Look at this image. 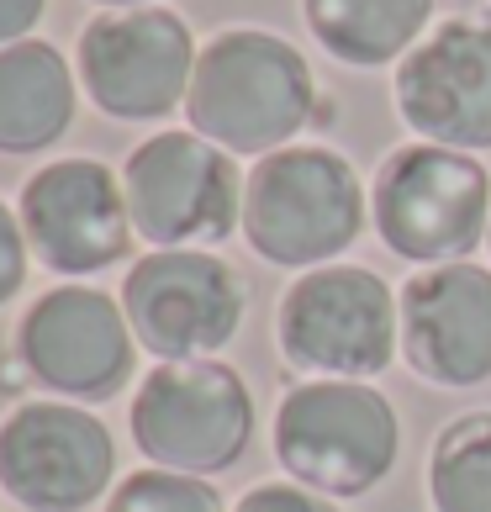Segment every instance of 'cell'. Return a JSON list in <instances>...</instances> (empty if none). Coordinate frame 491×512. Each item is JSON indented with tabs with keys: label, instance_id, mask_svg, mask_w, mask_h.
<instances>
[{
	"label": "cell",
	"instance_id": "obj_20",
	"mask_svg": "<svg viewBox=\"0 0 491 512\" xmlns=\"http://www.w3.org/2000/svg\"><path fill=\"white\" fill-rule=\"evenodd\" d=\"M233 512H338V507L296 481H259L233 502Z\"/></svg>",
	"mask_w": 491,
	"mask_h": 512
},
{
	"label": "cell",
	"instance_id": "obj_6",
	"mask_svg": "<svg viewBox=\"0 0 491 512\" xmlns=\"http://www.w3.org/2000/svg\"><path fill=\"white\" fill-rule=\"evenodd\" d=\"M127 428L148 465L212 481L254 444V391L222 359L154 365L132 391Z\"/></svg>",
	"mask_w": 491,
	"mask_h": 512
},
{
	"label": "cell",
	"instance_id": "obj_14",
	"mask_svg": "<svg viewBox=\"0 0 491 512\" xmlns=\"http://www.w3.org/2000/svg\"><path fill=\"white\" fill-rule=\"evenodd\" d=\"M402 359L444 391L491 381V270L428 264L402 286Z\"/></svg>",
	"mask_w": 491,
	"mask_h": 512
},
{
	"label": "cell",
	"instance_id": "obj_16",
	"mask_svg": "<svg viewBox=\"0 0 491 512\" xmlns=\"http://www.w3.org/2000/svg\"><path fill=\"white\" fill-rule=\"evenodd\" d=\"M439 0H301L312 37L338 64L381 69L423 43Z\"/></svg>",
	"mask_w": 491,
	"mask_h": 512
},
{
	"label": "cell",
	"instance_id": "obj_12",
	"mask_svg": "<svg viewBox=\"0 0 491 512\" xmlns=\"http://www.w3.org/2000/svg\"><path fill=\"white\" fill-rule=\"evenodd\" d=\"M22 227L32 259L64 280L101 275L132 254V212L122 175H111L96 159H59L43 164L22 185Z\"/></svg>",
	"mask_w": 491,
	"mask_h": 512
},
{
	"label": "cell",
	"instance_id": "obj_10",
	"mask_svg": "<svg viewBox=\"0 0 491 512\" xmlns=\"http://www.w3.org/2000/svg\"><path fill=\"white\" fill-rule=\"evenodd\" d=\"M196 59L201 48L185 16L164 6H132L85 22L80 48H74V74L106 117L159 122L191 96Z\"/></svg>",
	"mask_w": 491,
	"mask_h": 512
},
{
	"label": "cell",
	"instance_id": "obj_18",
	"mask_svg": "<svg viewBox=\"0 0 491 512\" xmlns=\"http://www.w3.org/2000/svg\"><path fill=\"white\" fill-rule=\"evenodd\" d=\"M106 512H228V507H222L212 481L148 465V470H132L127 481H117V491L106 497Z\"/></svg>",
	"mask_w": 491,
	"mask_h": 512
},
{
	"label": "cell",
	"instance_id": "obj_2",
	"mask_svg": "<svg viewBox=\"0 0 491 512\" xmlns=\"http://www.w3.org/2000/svg\"><path fill=\"white\" fill-rule=\"evenodd\" d=\"M370 222V196L354 164L323 143L275 148L243 185V238L280 270L338 264Z\"/></svg>",
	"mask_w": 491,
	"mask_h": 512
},
{
	"label": "cell",
	"instance_id": "obj_9",
	"mask_svg": "<svg viewBox=\"0 0 491 512\" xmlns=\"http://www.w3.org/2000/svg\"><path fill=\"white\" fill-rule=\"evenodd\" d=\"M16 365L32 386L59 402H111L138 370V333L122 312V296H106L85 280L43 291L16 322Z\"/></svg>",
	"mask_w": 491,
	"mask_h": 512
},
{
	"label": "cell",
	"instance_id": "obj_15",
	"mask_svg": "<svg viewBox=\"0 0 491 512\" xmlns=\"http://www.w3.org/2000/svg\"><path fill=\"white\" fill-rule=\"evenodd\" d=\"M80 74L43 37L0 48V154H43L69 132Z\"/></svg>",
	"mask_w": 491,
	"mask_h": 512
},
{
	"label": "cell",
	"instance_id": "obj_8",
	"mask_svg": "<svg viewBox=\"0 0 491 512\" xmlns=\"http://www.w3.org/2000/svg\"><path fill=\"white\" fill-rule=\"evenodd\" d=\"M122 312L138 349L159 365L217 359L249 317V286L212 249H148L138 264H127Z\"/></svg>",
	"mask_w": 491,
	"mask_h": 512
},
{
	"label": "cell",
	"instance_id": "obj_4",
	"mask_svg": "<svg viewBox=\"0 0 491 512\" xmlns=\"http://www.w3.org/2000/svg\"><path fill=\"white\" fill-rule=\"evenodd\" d=\"M370 222L396 259L460 264L491 233V169L439 143L391 148L370 185Z\"/></svg>",
	"mask_w": 491,
	"mask_h": 512
},
{
	"label": "cell",
	"instance_id": "obj_23",
	"mask_svg": "<svg viewBox=\"0 0 491 512\" xmlns=\"http://www.w3.org/2000/svg\"><path fill=\"white\" fill-rule=\"evenodd\" d=\"M486 249H491V233H486Z\"/></svg>",
	"mask_w": 491,
	"mask_h": 512
},
{
	"label": "cell",
	"instance_id": "obj_22",
	"mask_svg": "<svg viewBox=\"0 0 491 512\" xmlns=\"http://www.w3.org/2000/svg\"><path fill=\"white\" fill-rule=\"evenodd\" d=\"M96 6H106V11H132V6H154V0H96Z\"/></svg>",
	"mask_w": 491,
	"mask_h": 512
},
{
	"label": "cell",
	"instance_id": "obj_7",
	"mask_svg": "<svg viewBox=\"0 0 491 512\" xmlns=\"http://www.w3.org/2000/svg\"><path fill=\"white\" fill-rule=\"evenodd\" d=\"M243 185L233 154L201 132H154L122 164L127 212L148 249H212L243 233Z\"/></svg>",
	"mask_w": 491,
	"mask_h": 512
},
{
	"label": "cell",
	"instance_id": "obj_19",
	"mask_svg": "<svg viewBox=\"0 0 491 512\" xmlns=\"http://www.w3.org/2000/svg\"><path fill=\"white\" fill-rule=\"evenodd\" d=\"M27 270H32V243H27L22 212L0 201V307L16 301V291L27 286Z\"/></svg>",
	"mask_w": 491,
	"mask_h": 512
},
{
	"label": "cell",
	"instance_id": "obj_21",
	"mask_svg": "<svg viewBox=\"0 0 491 512\" xmlns=\"http://www.w3.org/2000/svg\"><path fill=\"white\" fill-rule=\"evenodd\" d=\"M43 6L48 0H0V48L32 37V27L43 22Z\"/></svg>",
	"mask_w": 491,
	"mask_h": 512
},
{
	"label": "cell",
	"instance_id": "obj_17",
	"mask_svg": "<svg viewBox=\"0 0 491 512\" xmlns=\"http://www.w3.org/2000/svg\"><path fill=\"white\" fill-rule=\"evenodd\" d=\"M433 512H491V412L455 417L428 454Z\"/></svg>",
	"mask_w": 491,
	"mask_h": 512
},
{
	"label": "cell",
	"instance_id": "obj_5",
	"mask_svg": "<svg viewBox=\"0 0 491 512\" xmlns=\"http://www.w3.org/2000/svg\"><path fill=\"white\" fill-rule=\"evenodd\" d=\"M275 338L312 381H370L402 349V296L365 264H317L280 296Z\"/></svg>",
	"mask_w": 491,
	"mask_h": 512
},
{
	"label": "cell",
	"instance_id": "obj_1",
	"mask_svg": "<svg viewBox=\"0 0 491 512\" xmlns=\"http://www.w3.org/2000/svg\"><path fill=\"white\" fill-rule=\"evenodd\" d=\"M191 132L233 159H264L317 117V80L296 43L259 27H228L201 48L185 96Z\"/></svg>",
	"mask_w": 491,
	"mask_h": 512
},
{
	"label": "cell",
	"instance_id": "obj_13",
	"mask_svg": "<svg viewBox=\"0 0 491 512\" xmlns=\"http://www.w3.org/2000/svg\"><path fill=\"white\" fill-rule=\"evenodd\" d=\"M396 111L423 143L491 148V22H439L396 64Z\"/></svg>",
	"mask_w": 491,
	"mask_h": 512
},
{
	"label": "cell",
	"instance_id": "obj_11",
	"mask_svg": "<svg viewBox=\"0 0 491 512\" xmlns=\"http://www.w3.org/2000/svg\"><path fill=\"white\" fill-rule=\"evenodd\" d=\"M117 481V439L80 402H22L0 423V491L27 512H85Z\"/></svg>",
	"mask_w": 491,
	"mask_h": 512
},
{
	"label": "cell",
	"instance_id": "obj_3",
	"mask_svg": "<svg viewBox=\"0 0 491 512\" xmlns=\"http://www.w3.org/2000/svg\"><path fill=\"white\" fill-rule=\"evenodd\" d=\"M402 454V423L370 381H301L280 396L275 460L286 481L328 502L370 497Z\"/></svg>",
	"mask_w": 491,
	"mask_h": 512
}]
</instances>
